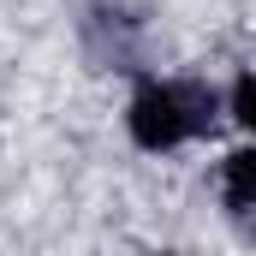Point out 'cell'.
<instances>
[{"instance_id":"cell-3","label":"cell","mask_w":256,"mask_h":256,"mask_svg":"<svg viewBox=\"0 0 256 256\" xmlns=\"http://www.w3.org/2000/svg\"><path fill=\"white\" fill-rule=\"evenodd\" d=\"M220 120L238 131V137H250V131H256V72H250V66H238L232 84L220 90Z\"/></svg>"},{"instance_id":"cell-2","label":"cell","mask_w":256,"mask_h":256,"mask_svg":"<svg viewBox=\"0 0 256 256\" xmlns=\"http://www.w3.org/2000/svg\"><path fill=\"white\" fill-rule=\"evenodd\" d=\"M214 185H220V208H226V220L244 226L250 208H256V143H250V137H238V143L220 155Z\"/></svg>"},{"instance_id":"cell-1","label":"cell","mask_w":256,"mask_h":256,"mask_svg":"<svg viewBox=\"0 0 256 256\" xmlns=\"http://www.w3.org/2000/svg\"><path fill=\"white\" fill-rule=\"evenodd\" d=\"M220 120V90L208 78H137L126 96V137L131 149L143 155H173V149H191L208 143Z\"/></svg>"},{"instance_id":"cell-4","label":"cell","mask_w":256,"mask_h":256,"mask_svg":"<svg viewBox=\"0 0 256 256\" xmlns=\"http://www.w3.org/2000/svg\"><path fill=\"white\" fill-rule=\"evenodd\" d=\"M143 256H179V250H143Z\"/></svg>"}]
</instances>
